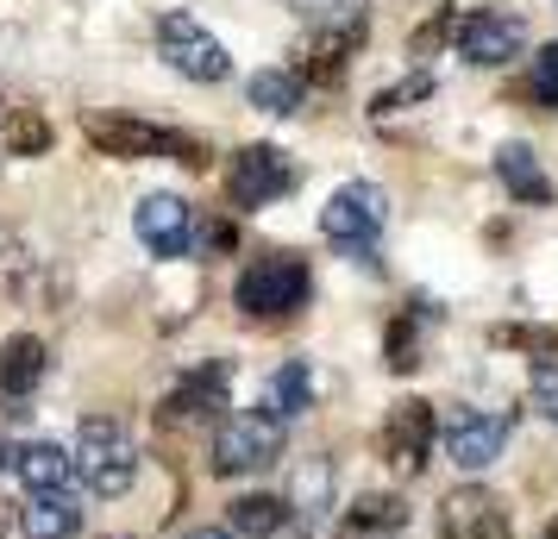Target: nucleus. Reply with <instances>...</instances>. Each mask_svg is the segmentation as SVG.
Returning a JSON list of instances; mask_svg holds the SVG:
<instances>
[{"label":"nucleus","mask_w":558,"mask_h":539,"mask_svg":"<svg viewBox=\"0 0 558 539\" xmlns=\"http://www.w3.org/2000/svg\"><path fill=\"white\" fill-rule=\"evenodd\" d=\"M352 51H357V32H314L295 76H302V82H320V88H332V82L352 70Z\"/></svg>","instance_id":"6ab92c4d"},{"label":"nucleus","mask_w":558,"mask_h":539,"mask_svg":"<svg viewBox=\"0 0 558 539\" xmlns=\"http://www.w3.org/2000/svg\"><path fill=\"white\" fill-rule=\"evenodd\" d=\"M421 320L427 314L414 308V314H396L389 320V333H383V358H389V370H421Z\"/></svg>","instance_id":"a878e982"},{"label":"nucleus","mask_w":558,"mask_h":539,"mask_svg":"<svg viewBox=\"0 0 558 539\" xmlns=\"http://www.w3.org/2000/svg\"><path fill=\"white\" fill-rule=\"evenodd\" d=\"M439 439H446L452 464H464V470H483V464L502 458V445H508V414L446 408V414H439Z\"/></svg>","instance_id":"6e6552de"},{"label":"nucleus","mask_w":558,"mask_h":539,"mask_svg":"<svg viewBox=\"0 0 558 539\" xmlns=\"http://www.w3.org/2000/svg\"><path fill=\"white\" fill-rule=\"evenodd\" d=\"M314 32H364V7L371 0H289Z\"/></svg>","instance_id":"393cba45"},{"label":"nucleus","mask_w":558,"mask_h":539,"mask_svg":"<svg viewBox=\"0 0 558 539\" xmlns=\"http://www.w3.org/2000/svg\"><path fill=\"white\" fill-rule=\"evenodd\" d=\"M427 95H433V76H408V82H396V88H383L377 101H371V113L389 120L396 107H414V101H427Z\"/></svg>","instance_id":"bb28decb"},{"label":"nucleus","mask_w":558,"mask_h":539,"mask_svg":"<svg viewBox=\"0 0 558 539\" xmlns=\"http://www.w3.org/2000/svg\"><path fill=\"white\" fill-rule=\"evenodd\" d=\"M383 226H389V195H383L377 182H345V188H332V201L320 207V232L352 257H371Z\"/></svg>","instance_id":"39448f33"},{"label":"nucleus","mask_w":558,"mask_h":539,"mask_svg":"<svg viewBox=\"0 0 558 539\" xmlns=\"http://www.w3.org/2000/svg\"><path fill=\"white\" fill-rule=\"evenodd\" d=\"M157 51H163V63L189 82H227V70H232L227 45H220L202 20H189V13H163V20H157Z\"/></svg>","instance_id":"423d86ee"},{"label":"nucleus","mask_w":558,"mask_h":539,"mask_svg":"<svg viewBox=\"0 0 558 539\" xmlns=\"http://www.w3.org/2000/svg\"><path fill=\"white\" fill-rule=\"evenodd\" d=\"M232 302H239V314H252V320H282V314H295L307 302V257L302 252H270V257H257V264H245Z\"/></svg>","instance_id":"20e7f679"},{"label":"nucleus","mask_w":558,"mask_h":539,"mask_svg":"<svg viewBox=\"0 0 558 539\" xmlns=\"http://www.w3.org/2000/svg\"><path fill=\"white\" fill-rule=\"evenodd\" d=\"M496 176H502V188L521 207H553V176L539 170V157H533L527 145H502V151H496Z\"/></svg>","instance_id":"f3484780"},{"label":"nucleus","mask_w":558,"mask_h":539,"mask_svg":"<svg viewBox=\"0 0 558 539\" xmlns=\"http://www.w3.org/2000/svg\"><path fill=\"white\" fill-rule=\"evenodd\" d=\"M0 138H7V151H13V157H45V151H51V120H45V113H32V107H7Z\"/></svg>","instance_id":"5701e85b"},{"label":"nucleus","mask_w":558,"mask_h":539,"mask_svg":"<svg viewBox=\"0 0 558 539\" xmlns=\"http://www.w3.org/2000/svg\"><path fill=\"white\" fill-rule=\"evenodd\" d=\"M76 477L95 495H126L138 483V445L120 420H107V414H88L76 433Z\"/></svg>","instance_id":"7ed1b4c3"},{"label":"nucleus","mask_w":558,"mask_h":539,"mask_svg":"<svg viewBox=\"0 0 558 539\" xmlns=\"http://www.w3.org/2000/svg\"><path fill=\"white\" fill-rule=\"evenodd\" d=\"M45 364H51L45 339L13 333L7 345H0V395H7V402H26L32 389L45 383Z\"/></svg>","instance_id":"2eb2a0df"},{"label":"nucleus","mask_w":558,"mask_h":539,"mask_svg":"<svg viewBox=\"0 0 558 539\" xmlns=\"http://www.w3.org/2000/svg\"><path fill=\"white\" fill-rule=\"evenodd\" d=\"M402 527H408V502L402 495H383V489L357 495L352 509L339 514V539H396Z\"/></svg>","instance_id":"ddd939ff"},{"label":"nucleus","mask_w":558,"mask_h":539,"mask_svg":"<svg viewBox=\"0 0 558 539\" xmlns=\"http://www.w3.org/2000/svg\"><path fill=\"white\" fill-rule=\"evenodd\" d=\"M295 188V163L277 151V145H245V151L232 157V176H227V195L239 213H257V207L282 201Z\"/></svg>","instance_id":"0eeeda50"},{"label":"nucleus","mask_w":558,"mask_h":539,"mask_svg":"<svg viewBox=\"0 0 558 539\" xmlns=\"http://www.w3.org/2000/svg\"><path fill=\"white\" fill-rule=\"evenodd\" d=\"M527 395H533V408L546 414V420H553L558 427V364H533V377H527Z\"/></svg>","instance_id":"cd10ccee"},{"label":"nucleus","mask_w":558,"mask_h":539,"mask_svg":"<svg viewBox=\"0 0 558 539\" xmlns=\"http://www.w3.org/2000/svg\"><path fill=\"white\" fill-rule=\"evenodd\" d=\"M189 539H239V534H232V527H195Z\"/></svg>","instance_id":"7c9ffc66"},{"label":"nucleus","mask_w":558,"mask_h":539,"mask_svg":"<svg viewBox=\"0 0 558 539\" xmlns=\"http://www.w3.org/2000/svg\"><path fill=\"white\" fill-rule=\"evenodd\" d=\"M539 539H558V514H553V520H546V534H539Z\"/></svg>","instance_id":"473e14b6"},{"label":"nucleus","mask_w":558,"mask_h":539,"mask_svg":"<svg viewBox=\"0 0 558 539\" xmlns=\"http://www.w3.org/2000/svg\"><path fill=\"white\" fill-rule=\"evenodd\" d=\"M20 534L26 539H76L82 534V509L70 495H32L20 509Z\"/></svg>","instance_id":"aec40b11"},{"label":"nucleus","mask_w":558,"mask_h":539,"mask_svg":"<svg viewBox=\"0 0 558 539\" xmlns=\"http://www.w3.org/2000/svg\"><path fill=\"white\" fill-rule=\"evenodd\" d=\"M0 539H7V520H0Z\"/></svg>","instance_id":"72a5a7b5"},{"label":"nucleus","mask_w":558,"mask_h":539,"mask_svg":"<svg viewBox=\"0 0 558 539\" xmlns=\"http://www.w3.org/2000/svg\"><path fill=\"white\" fill-rule=\"evenodd\" d=\"M20 458V452H7V439H0V470H7V464Z\"/></svg>","instance_id":"2f4dec72"},{"label":"nucleus","mask_w":558,"mask_h":539,"mask_svg":"<svg viewBox=\"0 0 558 539\" xmlns=\"http://www.w3.org/2000/svg\"><path fill=\"white\" fill-rule=\"evenodd\" d=\"M13 470H20V483H26L32 495H70V477H76V458H70L63 445H51V439H32L26 452L13 458Z\"/></svg>","instance_id":"dca6fc26"},{"label":"nucleus","mask_w":558,"mask_h":539,"mask_svg":"<svg viewBox=\"0 0 558 539\" xmlns=\"http://www.w3.org/2000/svg\"><path fill=\"white\" fill-rule=\"evenodd\" d=\"M533 95L546 107H558V45H546V51L533 57Z\"/></svg>","instance_id":"c756f323"},{"label":"nucleus","mask_w":558,"mask_h":539,"mask_svg":"<svg viewBox=\"0 0 558 539\" xmlns=\"http://www.w3.org/2000/svg\"><path fill=\"white\" fill-rule=\"evenodd\" d=\"M270 408H277L282 420L302 414V408H314V370H307L302 358H289L277 377H270Z\"/></svg>","instance_id":"b1692460"},{"label":"nucleus","mask_w":558,"mask_h":539,"mask_svg":"<svg viewBox=\"0 0 558 539\" xmlns=\"http://www.w3.org/2000/svg\"><path fill=\"white\" fill-rule=\"evenodd\" d=\"M489 345H521V352H558V333H539V327H489Z\"/></svg>","instance_id":"c85d7f7f"},{"label":"nucleus","mask_w":558,"mask_h":539,"mask_svg":"<svg viewBox=\"0 0 558 539\" xmlns=\"http://www.w3.org/2000/svg\"><path fill=\"white\" fill-rule=\"evenodd\" d=\"M332 502V458H295V477H289V514H302V520H320Z\"/></svg>","instance_id":"a211bd4d"},{"label":"nucleus","mask_w":558,"mask_h":539,"mask_svg":"<svg viewBox=\"0 0 558 539\" xmlns=\"http://www.w3.org/2000/svg\"><path fill=\"white\" fill-rule=\"evenodd\" d=\"M289 445V427H282L277 408H239L214 427V477H252V470H270Z\"/></svg>","instance_id":"f03ea898"},{"label":"nucleus","mask_w":558,"mask_h":539,"mask_svg":"<svg viewBox=\"0 0 558 539\" xmlns=\"http://www.w3.org/2000/svg\"><path fill=\"white\" fill-rule=\"evenodd\" d=\"M439 539H514V520L496 489L464 483L439 502Z\"/></svg>","instance_id":"1a4fd4ad"},{"label":"nucleus","mask_w":558,"mask_h":539,"mask_svg":"<svg viewBox=\"0 0 558 539\" xmlns=\"http://www.w3.org/2000/svg\"><path fill=\"white\" fill-rule=\"evenodd\" d=\"M132 226H138V238H145V252L151 257H182L189 252V238H195L182 195H145L138 213H132Z\"/></svg>","instance_id":"f8f14e48"},{"label":"nucleus","mask_w":558,"mask_h":539,"mask_svg":"<svg viewBox=\"0 0 558 539\" xmlns=\"http://www.w3.org/2000/svg\"><path fill=\"white\" fill-rule=\"evenodd\" d=\"M227 520H232V534H245V539H277L289 527V502H277V495H239L227 509Z\"/></svg>","instance_id":"412c9836"},{"label":"nucleus","mask_w":558,"mask_h":539,"mask_svg":"<svg viewBox=\"0 0 558 539\" xmlns=\"http://www.w3.org/2000/svg\"><path fill=\"white\" fill-rule=\"evenodd\" d=\"M245 95H252V107H264V113H295V107L307 101V82L295 76V70H257V76L245 82Z\"/></svg>","instance_id":"4be33fe9"},{"label":"nucleus","mask_w":558,"mask_h":539,"mask_svg":"<svg viewBox=\"0 0 558 539\" xmlns=\"http://www.w3.org/2000/svg\"><path fill=\"white\" fill-rule=\"evenodd\" d=\"M82 132H88V145L101 157H177L182 170H207L214 163L207 138L177 132V126H151V120H132V113H88Z\"/></svg>","instance_id":"f257e3e1"},{"label":"nucleus","mask_w":558,"mask_h":539,"mask_svg":"<svg viewBox=\"0 0 558 539\" xmlns=\"http://www.w3.org/2000/svg\"><path fill=\"white\" fill-rule=\"evenodd\" d=\"M227 377H232L227 364H202L182 389H170L163 420H214V414L227 408Z\"/></svg>","instance_id":"4468645a"},{"label":"nucleus","mask_w":558,"mask_h":539,"mask_svg":"<svg viewBox=\"0 0 558 539\" xmlns=\"http://www.w3.org/2000/svg\"><path fill=\"white\" fill-rule=\"evenodd\" d=\"M521 45H527V26L514 13H471L458 26V51L477 70H502L508 57H521Z\"/></svg>","instance_id":"9b49d317"},{"label":"nucleus","mask_w":558,"mask_h":539,"mask_svg":"<svg viewBox=\"0 0 558 539\" xmlns=\"http://www.w3.org/2000/svg\"><path fill=\"white\" fill-rule=\"evenodd\" d=\"M433 439H439V414H433V402L408 395V402H396L389 427H383V458L396 464L402 477H414V470H427Z\"/></svg>","instance_id":"9d476101"}]
</instances>
